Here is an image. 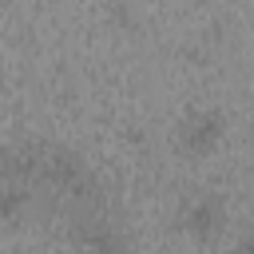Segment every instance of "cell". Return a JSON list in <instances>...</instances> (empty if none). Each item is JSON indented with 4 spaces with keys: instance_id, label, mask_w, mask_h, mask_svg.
<instances>
[{
    "instance_id": "1",
    "label": "cell",
    "mask_w": 254,
    "mask_h": 254,
    "mask_svg": "<svg viewBox=\"0 0 254 254\" xmlns=\"http://www.w3.org/2000/svg\"><path fill=\"white\" fill-rule=\"evenodd\" d=\"M175 226L190 242H218L230 226V210L214 190H190V194H183V202L175 210Z\"/></svg>"
},
{
    "instance_id": "2",
    "label": "cell",
    "mask_w": 254,
    "mask_h": 254,
    "mask_svg": "<svg viewBox=\"0 0 254 254\" xmlns=\"http://www.w3.org/2000/svg\"><path fill=\"white\" fill-rule=\"evenodd\" d=\"M226 139V115L218 107H190L175 123V151L183 159H210Z\"/></svg>"
},
{
    "instance_id": "3",
    "label": "cell",
    "mask_w": 254,
    "mask_h": 254,
    "mask_svg": "<svg viewBox=\"0 0 254 254\" xmlns=\"http://www.w3.org/2000/svg\"><path fill=\"white\" fill-rule=\"evenodd\" d=\"M32 206V190L24 183H12V179H0V226H16L24 222Z\"/></svg>"
},
{
    "instance_id": "4",
    "label": "cell",
    "mask_w": 254,
    "mask_h": 254,
    "mask_svg": "<svg viewBox=\"0 0 254 254\" xmlns=\"http://www.w3.org/2000/svg\"><path fill=\"white\" fill-rule=\"evenodd\" d=\"M230 254H254V234H250V230H238V238H234Z\"/></svg>"
}]
</instances>
